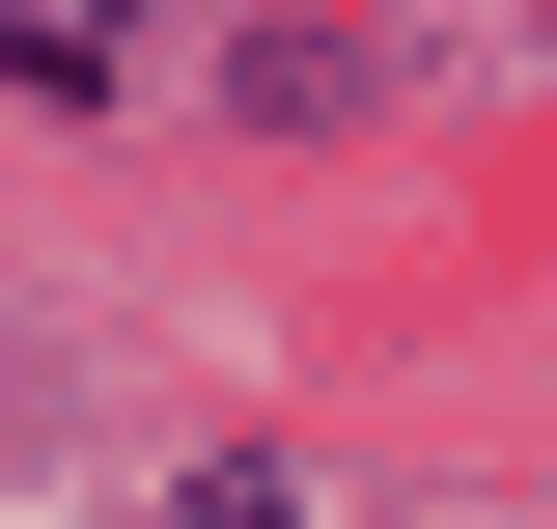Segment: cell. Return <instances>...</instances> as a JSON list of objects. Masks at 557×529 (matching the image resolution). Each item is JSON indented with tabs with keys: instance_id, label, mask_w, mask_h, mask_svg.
<instances>
[{
	"instance_id": "obj_1",
	"label": "cell",
	"mask_w": 557,
	"mask_h": 529,
	"mask_svg": "<svg viewBox=\"0 0 557 529\" xmlns=\"http://www.w3.org/2000/svg\"><path fill=\"white\" fill-rule=\"evenodd\" d=\"M223 112H251V139H362V112H391V57H362V28H251Z\"/></svg>"
},
{
	"instance_id": "obj_2",
	"label": "cell",
	"mask_w": 557,
	"mask_h": 529,
	"mask_svg": "<svg viewBox=\"0 0 557 529\" xmlns=\"http://www.w3.org/2000/svg\"><path fill=\"white\" fill-rule=\"evenodd\" d=\"M168 529H307V502H278V446H196V473H168Z\"/></svg>"
}]
</instances>
